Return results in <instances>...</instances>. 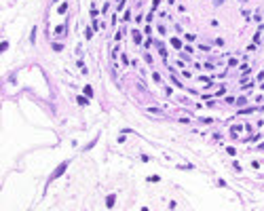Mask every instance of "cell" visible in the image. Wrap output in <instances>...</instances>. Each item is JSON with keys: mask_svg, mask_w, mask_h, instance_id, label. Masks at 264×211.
<instances>
[{"mask_svg": "<svg viewBox=\"0 0 264 211\" xmlns=\"http://www.w3.org/2000/svg\"><path fill=\"white\" fill-rule=\"evenodd\" d=\"M171 44H173V46H175V49H180V46H182V42H180V40H178V38H173V40H171Z\"/></svg>", "mask_w": 264, "mask_h": 211, "instance_id": "4", "label": "cell"}, {"mask_svg": "<svg viewBox=\"0 0 264 211\" xmlns=\"http://www.w3.org/2000/svg\"><path fill=\"white\" fill-rule=\"evenodd\" d=\"M106 205H108V207H114V196H112V194L106 199Z\"/></svg>", "mask_w": 264, "mask_h": 211, "instance_id": "2", "label": "cell"}, {"mask_svg": "<svg viewBox=\"0 0 264 211\" xmlns=\"http://www.w3.org/2000/svg\"><path fill=\"white\" fill-rule=\"evenodd\" d=\"M76 101H78V104H80V106H87V104H89V101H87V99H85V97H78V99H76Z\"/></svg>", "mask_w": 264, "mask_h": 211, "instance_id": "5", "label": "cell"}, {"mask_svg": "<svg viewBox=\"0 0 264 211\" xmlns=\"http://www.w3.org/2000/svg\"><path fill=\"white\" fill-rule=\"evenodd\" d=\"M66 169H68V163H61V165H59V167H57V169L53 171V175H51V180H55V177H59V175L64 173Z\"/></svg>", "mask_w": 264, "mask_h": 211, "instance_id": "1", "label": "cell"}, {"mask_svg": "<svg viewBox=\"0 0 264 211\" xmlns=\"http://www.w3.org/2000/svg\"><path fill=\"white\" fill-rule=\"evenodd\" d=\"M133 40L139 42V40H142V34H139V32H133Z\"/></svg>", "mask_w": 264, "mask_h": 211, "instance_id": "3", "label": "cell"}]
</instances>
